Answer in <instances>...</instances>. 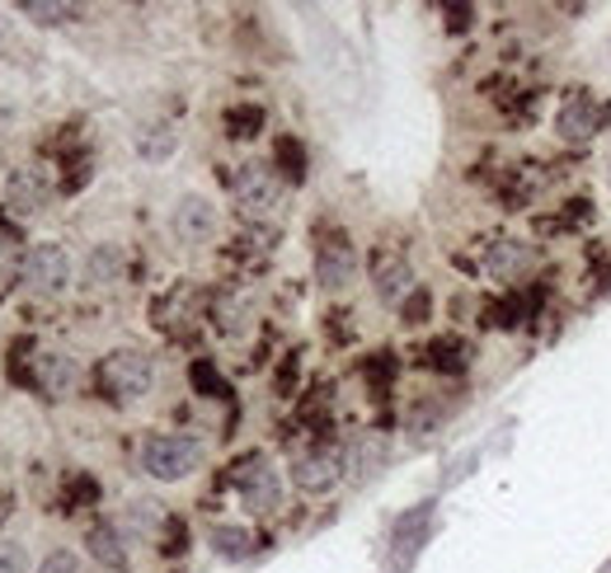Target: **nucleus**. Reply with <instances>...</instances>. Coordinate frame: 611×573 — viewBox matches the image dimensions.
<instances>
[{
    "mask_svg": "<svg viewBox=\"0 0 611 573\" xmlns=\"http://www.w3.org/2000/svg\"><path fill=\"white\" fill-rule=\"evenodd\" d=\"M198 461H203V442L188 438V432H161L142 451V465L151 480H184L198 471Z\"/></svg>",
    "mask_w": 611,
    "mask_h": 573,
    "instance_id": "obj_1",
    "label": "nucleus"
},
{
    "mask_svg": "<svg viewBox=\"0 0 611 573\" xmlns=\"http://www.w3.org/2000/svg\"><path fill=\"white\" fill-rule=\"evenodd\" d=\"M151 381H155L151 357L137 353V349H118L99 362V386L113 399H142L151 390Z\"/></svg>",
    "mask_w": 611,
    "mask_h": 573,
    "instance_id": "obj_2",
    "label": "nucleus"
},
{
    "mask_svg": "<svg viewBox=\"0 0 611 573\" xmlns=\"http://www.w3.org/2000/svg\"><path fill=\"white\" fill-rule=\"evenodd\" d=\"M231 480H236V489L244 494V503H250V508H259V513H273L277 498H283L277 471L269 465V456H259V451H250V456H240L231 465Z\"/></svg>",
    "mask_w": 611,
    "mask_h": 573,
    "instance_id": "obj_3",
    "label": "nucleus"
},
{
    "mask_svg": "<svg viewBox=\"0 0 611 573\" xmlns=\"http://www.w3.org/2000/svg\"><path fill=\"white\" fill-rule=\"evenodd\" d=\"M231 188H236V198H240L244 212H254V217L259 212H273L277 198H283V179H277L269 165H259V161L240 165L236 179H231Z\"/></svg>",
    "mask_w": 611,
    "mask_h": 573,
    "instance_id": "obj_4",
    "label": "nucleus"
},
{
    "mask_svg": "<svg viewBox=\"0 0 611 573\" xmlns=\"http://www.w3.org/2000/svg\"><path fill=\"white\" fill-rule=\"evenodd\" d=\"M292 480H296V489H306V494H329L343 480V451H335V447L306 451V456H296Z\"/></svg>",
    "mask_w": 611,
    "mask_h": 573,
    "instance_id": "obj_5",
    "label": "nucleus"
},
{
    "mask_svg": "<svg viewBox=\"0 0 611 573\" xmlns=\"http://www.w3.org/2000/svg\"><path fill=\"white\" fill-rule=\"evenodd\" d=\"M24 273L39 291H62L66 283H72V258H66L62 245H33L29 258H24Z\"/></svg>",
    "mask_w": 611,
    "mask_h": 573,
    "instance_id": "obj_6",
    "label": "nucleus"
},
{
    "mask_svg": "<svg viewBox=\"0 0 611 573\" xmlns=\"http://www.w3.org/2000/svg\"><path fill=\"white\" fill-rule=\"evenodd\" d=\"M358 268V250L348 245V235H329L325 245L316 250V277L320 287H348Z\"/></svg>",
    "mask_w": 611,
    "mask_h": 573,
    "instance_id": "obj_7",
    "label": "nucleus"
},
{
    "mask_svg": "<svg viewBox=\"0 0 611 573\" xmlns=\"http://www.w3.org/2000/svg\"><path fill=\"white\" fill-rule=\"evenodd\" d=\"M602 123H607V103L592 99L588 90H579L560 109V132L574 136V142H583V136H592V132H602Z\"/></svg>",
    "mask_w": 611,
    "mask_h": 573,
    "instance_id": "obj_8",
    "label": "nucleus"
},
{
    "mask_svg": "<svg viewBox=\"0 0 611 573\" xmlns=\"http://www.w3.org/2000/svg\"><path fill=\"white\" fill-rule=\"evenodd\" d=\"M372 283H377V297L386 301V306H400L410 297V283H414V273L410 264L400 254H377L372 258Z\"/></svg>",
    "mask_w": 611,
    "mask_h": 573,
    "instance_id": "obj_9",
    "label": "nucleus"
},
{
    "mask_svg": "<svg viewBox=\"0 0 611 573\" xmlns=\"http://www.w3.org/2000/svg\"><path fill=\"white\" fill-rule=\"evenodd\" d=\"M85 546H90V554L103 569H113V573L132 569V550H128V541H122V531L113 522H95L90 536H85Z\"/></svg>",
    "mask_w": 611,
    "mask_h": 573,
    "instance_id": "obj_10",
    "label": "nucleus"
},
{
    "mask_svg": "<svg viewBox=\"0 0 611 573\" xmlns=\"http://www.w3.org/2000/svg\"><path fill=\"white\" fill-rule=\"evenodd\" d=\"M174 231H179V240H188V245H203V240L217 231V212H212V202H203V198H184V202H179V212H174Z\"/></svg>",
    "mask_w": 611,
    "mask_h": 573,
    "instance_id": "obj_11",
    "label": "nucleus"
},
{
    "mask_svg": "<svg viewBox=\"0 0 611 573\" xmlns=\"http://www.w3.org/2000/svg\"><path fill=\"white\" fill-rule=\"evenodd\" d=\"M6 194H10V207H14V212L33 217V212H39V207L47 202V179L39 175V169H14L10 184H6Z\"/></svg>",
    "mask_w": 611,
    "mask_h": 573,
    "instance_id": "obj_12",
    "label": "nucleus"
},
{
    "mask_svg": "<svg viewBox=\"0 0 611 573\" xmlns=\"http://www.w3.org/2000/svg\"><path fill=\"white\" fill-rule=\"evenodd\" d=\"M428 517H433V503H418L414 513L400 517V527H395V554H400V564H410V560H414V550L424 546V536H428Z\"/></svg>",
    "mask_w": 611,
    "mask_h": 573,
    "instance_id": "obj_13",
    "label": "nucleus"
},
{
    "mask_svg": "<svg viewBox=\"0 0 611 573\" xmlns=\"http://www.w3.org/2000/svg\"><path fill=\"white\" fill-rule=\"evenodd\" d=\"M72 381H76V367H72V362H66L62 353H43V357H39V386H43V390L62 395L66 386H72Z\"/></svg>",
    "mask_w": 611,
    "mask_h": 573,
    "instance_id": "obj_14",
    "label": "nucleus"
},
{
    "mask_svg": "<svg viewBox=\"0 0 611 573\" xmlns=\"http://www.w3.org/2000/svg\"><path fill=\"white\" fill-rule=\"evenodd\" d=\"M428 362H433L438 372H451V376H457V372L470 367V349H466L461 339H438V343L428 349Z\"/></svg>",
    "mask_w": 611,
    "mask_h": 573,
    "instance_id": "obj_15",
    "label": "nucleus"
},
{
    "mask_svg": "<svg viewBox=\"0 0 611 573\" xmlns=\"http://www.w3.org/2000/svg\"><path fill=\"white\" fill-rule=\"evenodd\" d=\"M174 146H179V136H174L170 128H142L137 132V151H142L146 161H170Z\"/></svg>",
    "mask_w": 611,
    "mask_h": 573,
    "instance_id": "obj_16",
    "label": "nucleus"
},
{
    "mask_svg": "<svg viewBox=\"0 0 611 573\" xmlns=\"http://www.w3.org/2000/svg\"><path fill=\"white\" fill-rule=\"evenodd\" d=\"M522 264H527V250L513 245V240H499L494 254H489V273H494V277H513Z\"/></svg>",
    "mask_w": 611,
    "mask_h": 573,
    "instance_id": "obj_17",
    "label": "nucleus"
},
{
    "mask_svg": "<svg viewBox=\"0 0 611 573\" xmlns=\"http://www.w3.org/2000/svg\"><path fill=\"white\" fill-rule=\"evenodd\" d=\"M212 546L226 554V560H240V554L254 550V536L244 531V527H217V531H212Z\"/></svg>",
    "mask_w": 611,
    "mask_h": 573,
    "instance_id": "obj_18",
    "label": "nucleus"
},
{
    "mask_svg": "<svg viewBox=\"0 0 611 573\" xmlns=\"http://www.w3.org/2000/svg\"><path fill=\"white\" fill-rule=\"evenodd\" d=\"M20 14H29V20H39V24H66V20H76L80 5H47V0H20Z\"/></svg>",
    "mask_w": 611,
    "mask_h": 573,
    "instance_id": "obj_19",
    "label": "nucleus"
},
{
    "mask_svg": "<svg viewBox=\"0 0 611 573\" xmlns=\"http://www.w3.org/2000/svg\"><path fill=\"white\" fill-rule=\"evenodd\" d=\"M226 128H231V136H254L264 128V109L259 103H240V109L226 113Z\"/></svg>",
    "mask_w": 611,
    "mask_h": 573,
    "instance_id": "obj_20",
    "label": "nucleus"
},
{
    "mask_svg": "<svg viewBox=\"0 0 611 573\" xmlns=\"http://www.w3.org/2000/svg\"><path fill=\"white\" fill-rule=\"evenodd\" d=\"M277 161H283V169H287V179H292V184H302V179H306V151H302V142L283 136V142H277Z\"/></svg>",
    "mask_w": 611,
    "mask_h": 573,
    "instance_id": "obj_21",
    "label": "nucleus"
},
{
    "mask_svg": "<svg viewBox=\"0 0 611 573\" xmlns=\"http://www.w3.org/2000/svg\"><path fill=\"white\" fill-rule=\"evenodd\" d=\"M381 451H386V447H381V438H362V442H353V456H348V461H353L358 475H372L377 465H381Z\"/></svg>",
    "mask_w": 611,
    "mask_h": 573,
    "instance_id": "obj_22",
    "label": "nucleus"
},
{
    "mask_svg": "<svg viewBox=\"0 0 611 573\" xmlns=\"http://www.w3.org/2000/svg\"><path fill=\"white\" fill-rule=\"evenodd\" d=\"M188 376H194V386H198L203 395H231V390H226V381L217 376L212 362H194V372H188Z\"/></svg>",
    "mask_w": 611,
    "mask_h": 573,
    "instance_id": "obj_23",
    "label": "nucleus"
},
{
    "mask_svg": "<svg viewBox=\"0 0 611 573\" xmlns=\"http://www.w3.org/2000/svg\"><path fill=\"white\" fill-rule=\"evenodd\" d=\"M0 573H29V550L20 541H0Z\"/></svg>",
    "mask_w": 611,
    "mask_h": 573,
    "instance_id": "obj_24",
    "label": "nucleus"
},
{
    "mask_svg": "<svg viewBox=\"0 0 611 573\" xmlns=\"http://www.w3.org/2000/svg\"><path fill=\"white\" fill-rule=\"evenodd\" d=\"M99 498V484L90 475H76L72 489H66V508H76V503H95Z\"/></svg>",
    "mask_w": 611,
    "mask_h": 573,
    "instance_id": "obj_25",
    "label": "nucleus"
},
{
    "mask_svg": "<svg viewBox=\"0 0 611 573\" xmlns=\"http://www.w3.org/2000/svg\"><path fill=\"white\" fill-rule=\"evenodd\" d=\"M113 268H118V254H113V250H99V254L90 258V277H95V283H109Z\"/></svg>",
    "mask_w": 611,
    "mask_h": 573,
    "instance_id": "obj_26",
    "label": "nucleus"
},
{
    "mask_svg": "<svg viewBox=\"0 0 611 573\" xmlns=\"http://www.w3.org/2000/svg\"><path fill=\"white\" fill-rule=\"evenodd\" d=\"M39 573H80V564H76L72 550H57V554H47Z\"/></svg>",
    "mask_w": 611,
    "mask_h": 573,
    "instance_id": "obj_27",
    "label": "nucleus"
},
{
    "mask_svg": "<svg viewBox=\"0 0 611 573\" xmlns=\"http://www.w3.org/2000/svg\"><path fill=\"white\" fill-rule=\"evenodd\" d=\"M494 324H503V329H513V324H522V301L513 297V301H503V306H494Z\"/></svg>",
    "mask_w": 611,
    "mask_h": 573,
    "instance_id": "obj_28",
    "label": "nucleus"
},
{
    "mask_svg": "<svg viewBox=\"0 0 611 573\" xmlns=\"http://www.w3.org/2000/svg\"><path fill=\"white\" fill-rule=\"evenodd\" d=\"M424 316H428V291H414V297L405 301V320H410V324H418Z\"/></svg>",
    "mask_w": 611,
    "mask_h": 573,
    "instance_id": "obj_29",
    "label": "nucleus"
},
{
    "mask_svg": "<svg viewBox=\"0 0 611 573\" xmlns=\"http://www.w3.org/2000/svg\"><path fill=\"white\" fill-rule=\"evenodd\" d=\"M367 372H372V381H386V376H395V362H391L386 353H377V362H372Z\"/></svg>",
    "mask_w": 611,
    "mask_h": 573,
    "instance_id": "obj_30",
    "label": "nucleus"
},
{
    "mask_svg": "<svg viewBox=\"0 0 611 573\" xmlns=\"http://www.w3.org/2000/svg\"><path fill=\"white\" fill-rule=\"evenodd\" d=\"M447 14H451V29H466L470 24V5H447Z\"/></svg>",
    "mask_w": 611,
    "mask_h": 573,
    "instance_id": "obj_31",
    "label": "nucleus"
},
{
    "mask_svg": "<svg viewBox=\"0 0 611 573\" xmlns=\"http://www.w3.org/2000/svg\"><path fill=\"white\" fill-rule=\"evenodd\" d=\"M602 573H611V560H607V569H602Z\"/></svg>",
    "mask_w": 611,
    "mask_h": 573,
    "instance_id": "obj_32",
    "label": "nucleus"
}]
</instances>
